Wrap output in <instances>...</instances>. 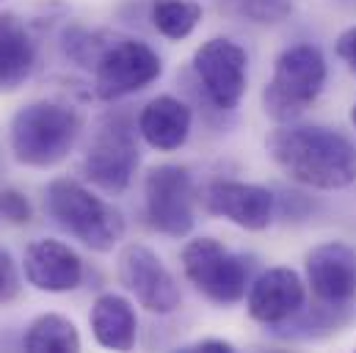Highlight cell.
Wrapping results in <instances>:
<instances>
[{
    "mask_svg": "<svg viewBox=\"0 0 356 353\" xmlns=\"http://www.w3.org/2000/svg\"><path fill=\"white\" fill-rule=\"evenodd\" d=\"M273 163L301 185L340 190L356 182V147L337 130L318 124H282L266 138Z\"/></svg>",
    "mask_w": 356,
    "mask_h": 353,
    "instance_id": "1",
    "label": "cell"
},
{
    "mask_svg": "<svg viewBox=\"0 0 356 353\" xmlns=\"http://www.w3.org/2000/svg\"><path fill=\"white\" fill-rule=\"evenodd\" d=\"M83 130V119L64 102H28L8 124V144L17 163L31 169L58 166L75 147Z\"/></svg>",
    "mask_w": 356,
    "mask_h": 353,
    "instance_id": "2",
    "label": "cell"
},
{
    "mask_svg": "<svg viewBox=\"0 0 356 353\" xmlns=\"http://www.w3.org/2000/svg\"><path fill=\"white\" fill-rule=\"evenodd\" d=\"M50 218L91 252H111L124 235L122 213L75 179H53L44 190Z\"/></svg>",
    "mask_w": 356,
    "mask_h": 353,
    "instance_id": "3",
    "label": "cell"
},
{
    "mask_svg": "<svg viewBox=\"0 0 356 353\" xmlns=\"http://www.w3.org/2000/svg\"><path fill=\"white\" fill-rule=\"evenodd\" d=\"M326 86V58L312 44H293L273 61V75L263 88V110L279 124L298 119Z\"/></svg>",
    "mask_w": 356,
    "mask_h": 353,
    "instance_id": "4",
    "label": "cell"
},
{
    "mask_svg": "<svg viewBox=\"0 0 356 353\" xmlns=\"http://www.w3.org/2000/svg\"><path fill=\"white\" fill-rule=\"evenodd\" d=\"M182 270L188 281L213 304L232 306L246 295L249 263L221 246L216 238H193L182 249Z\"/></svg>",
    "mask_w": 356,
    "mask_h": 353,
    "instance_id": "5",
    "label": "cell"
},
{
    "mask_svg": "<svg viewBox=\"0 0 356 353\" xmlns=\"http://www.w3.org/2000/svg\"><path fill=\"white\" fill-rule=\"evenodd\" d=\"M163 72L161 56L138 39L111 42L94 64V91L99 99L113 102L155 83Z\"/></svg>",
    "mask_w": 356,
    "mask_h": 353,
    "instance_id": "6",
    "label": "cell"
},
{
    "mask_svg": "<svg viewBox=\"0 0 356 353\" xmlns=\"http://www.w3.org/2000/svg\"><path fill=\"white\" fill-rule=\"evenodd\" d=\"M116 276L122 281V287L147 309L155 315H172L182 301L177 279L172 276V270L163 265V260L141 246V243H130L119 252L116 260Z\"/></svg>",
    "mask_w": 356,
    "mask_h": 353,
    "instance_id": "7",
    "label": "cell"
},
{
    "mask_svg": "<svg viewBox=\"0 0 356 353\" xmlns=\"http://www.w3.org/2000/svg\"><path fill=\"white\" fill-rule=\"evenodd\" d=\"M136 169H138V147L133 127L124 119L102 122L83 158V176L105 193H122L127 190Z\"/></svg>",
    "mask_w": 356,
    "mask_h": 353,
    "instance_id": "8",
    "label": "cell"
},
{
    "mask_svg": "<svg viewBox=\"0 0 356 353\" xmlns=\"http://www.w3.org/2000/svg\"><path fill=\"white\" fill-rule=\"evenodd\" d=\"M193 72L202 81L207 99L216 108L232 110L246 94L249 58L238 42L216 36V39H207L193 53Z\"/></svg>",
    "mask_w": 356,
    "mask_h": 353,
    "instance_id": "9",
    "label": "cell"
},
{
    "mask_svg": "<svg viewBox=\"0 0 356 353\" xmlns=\"http://www.w3.org/2000/svg\"><path fill=\"white\" fill-rule=\"evenodd\" d=\"M144 202H147V218L149 224L169 235L185 238L191 235L196 218H193V182L185 166H155L144 182Z\"/></svg>",
    "mask_w": 356,
    "mask_h": 353,
    "instance_id": "10",
    "label": "cell"
},
{
    "mask_svg": "<svg viewBox=\"0 0 356 353\" xmlns=\"http://www.w3.org/2000/svg\"><path fill=\"white\" fill-rule=\"evenodd\" d=\"M307 284L318 306L346 315L356 301V254L340 240L315 246L307 254Z\"/></svg>",
    "mask_w": 356,
    "mask_h": 353,
    "instance_id": "11",
    "label": "cell"
},
{
    "mask_svg": "<svg viewBox=\"0 0 356 353\" xmlns=\"http://www.w3.org/2000/svg\"><path fill=\"white\" fill-rule=\"evenodd\" d=\"M204 207L249 232H260L273 221V193L254 182L216 179L204 190Z\"/></svg>",
    "mask_w": 356,
    "mask_h": 353,
    "instance_id": "12",
    "label": "cell"
},
{
    "mask_svg": "<svg viewBox=\"0 0 356 353\" xmlns=\"http://www.w3.org/2000/svg\"><path fill=\"white\" fill-rule=\"evenodd\" d=\"M304 301H307L304 281L293 268H268L266 273L254 279L246 295L249 315L266 326L293 320L304 309Z\"/></svg>",
    "mask_w": 356,
    "mask_h": 353,
    "instance_id": "13",
    "label": "cell"
},
{
    "mask_svg": "<svg viewBox=\"0 0 356 353\" xmlns=\"http://www.w3.org/2000/svg\"><path fill=\"white\" fill-rule=\"evenodd\" d=\"M25 279L42 293H70L83 281V263L67 243L44 238L25 252Z\"/></svg>",
    "mask_w": 356,
    "mask_h": 353,
    "instance_id": "14",
    "label": "cell"
},
{
    "mask_svg": "<svg viewBox=\"0 0 356 353\" xmlns=\"http://www.w3.org/2000/svg\"><path fill=\"white\" fill-rule=\"evenodd\" d=\"M138 133L152 149L175 152L191 136V108L172 94L155 97L138 116Z\"/></svg>",
    "mask_w": 356,
    "mask_h": 353,
    "instance_id": "15",
    "label": "cell"
},
{
    "mask_svg": "<svg viewBox=\"0 0 356 353\" xmlns=\"http://www.w3.org/2000/svg\"><path fill=\"white\" fill-rule=\"evenodd\" d=\"M91 334L102 348L111 351H130L138 334V318L133 304L124 295L105 293L94 301L89 315Z\"/></svg>",
    "mask_w": 356,
    "mask_h": 353,
    "instance_id": "16",
    "label": "cell"
},
{
    "mask_svg": "<svg viewBox=\"0 0 356 353\" xmlns=\"http://www.w3.org/2000/svg\"><path fill=\"white\" fill-rule=\"evenodd\" d=\"M36 50L28 28L14 14H0V88H17L33 69Z\"/></svg>",
    "mask_w": 356,
    "mask_h": 353,
    "instance_id": "17",
    "label": "cell"
},
{
    "mask_svg": "<svg viewBox=\"0 0 356 353\" xmlns=\"http://www.w3.org/2000/svg\"><path fill=\"white\" fill-rule=\"evenodd\" d=\"M22 345L31 353H78L81 351V334L70 318L47 312V315H39L28 326Z\"/></svg>",
    "mask_w": 356,
    "mask_h": 353,
    "instance_id": "18",
    "label": "cell"
},
{
    "mask_svg": "<svg viewBox=\"0 0 356 353\" xmlns=\"http://www.w3.org/2000/svg\"><path fill=\"white\" fill-rule=\"evenodd\" d=\"M202 19V6L196 0H158L152 8V25L166 39H185Z\"/></svg>",
    "mask_w": 356,
    "mask_h": 353,
    "instance_id": "19",
    "label": "cell"
},
{
    "mask_svg": "<svg viewBox=\"0 0 356 353\" xmlns=\"http://www.w3.org/2000/svg\"><path fill=\"white\" fill-rule=\"evenodd\" d=\"M238 8L252 22L273 25L293 14V0H238Z\"/></svg>",
    "mask_w": 356,
    "mask_h": 353,
    "instance_id": "20",
    "label": "cell"
},
{
    "mask_svg": "<svg viewBox=\"0 0 356 353\" xmlns=\"http://www.w3.org/2000/svg\"><path fill=\"white\" fill-rule=\"evenodd\" d=\"M0 215L8 218L11 224H28L33 210H31V202L22 193L8 188V190H0Z\"/></svg>",
    "mask_w": 356,
    "mask_h": 353,
    "instance_id": "21",
    "label": "cell"
},
{
    "mask_svg": "<svg viewBox=\"0 0 356 353\" xmlns=\"http://www.w3.org/2000/svg\"><path fill=\"white\" fill-rule=\"evenodd\" d=\"M19 270L11 260V254L0 246V306L3 304H11L17 295H19Z\"/></svg>",
    "mask_w": 356,
    "mask_h": 353,
    "instance_id": "22",
    "label": "cell"
},
{
    "mask_svg": "<svg viewBox=\"0 0 356 353\" xmlns=\"http://www.w3.org/2000/svg\"><path fill=\"white\" fill-rule=\"evenodd\" d=\"M334 50H337V56H340L351 69H356V25L340 33V39H337Z\"/></svg>",
    "mask_w": 356,
    "mask_h": 353,
    "instance_id": "23",
    "label": "cell"
},
{
    "mask_svg": "<svg viewBox=\"0 0 356 353\" xmlns=\"http://www.w3.org/2000/svg\"><path fill=\"white\" fill-rule=\"evenodd\" d=\"M185 351H202V353H232L235 345L227 340H199L196 345H188Z\"/></svg>",
    "mask_w": 356,
    "mask_h": 353,
    "instance_id": "24",
    "label": "cell"
},
{
    "mask_svg": "<svg viewBox=\"0 0 356 353\" xmlns=\"http://www.w3.org/2000/svg\"><path fill=\"white\" fill-rule=\"evenodd\" d=\"M351 124H354V130H356V102H354V108H351Z\"/></svg>",
    "mask_w": 356,
    "mask_h": 353,
    "instance_id": "25",
    "label": "cell"
}]
</instances>
